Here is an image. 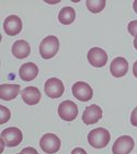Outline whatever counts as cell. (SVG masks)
Here are the masks:
<instances>
[{
	"label": "cell",
	"mask_w": 137,
	"mask_h": 154,
	"mask_svg": "<svg viewBox=\"0 0 137 154\" xmlns=\"http://www.w3.org/2000/svg\"><path fill=\"white\" fill-rule=\"evenodd\" d=\"M111 140V134L109 130L104 128H95L91 130L88 134V142L95 149L105 148Z\"/></svg>",
	"instance_id": "6da1fadb"
},
{
	"label": "cell",
	"mask_w": 137,
	"mask_h": 154,
	"mask_svg": "<svg viewBox=\"0 0 137 154\" xmlns=\"http://www.w3.org/2000/svg\"><path fill=\"white\" fill-rule=\"evenodd\" d=\"M59 49V41L56 36H46L40 44V55L44 59L53 58Z\"/></svg>",
	"instance_id": "7a4b0ae2"
},
{
	"label": "cell",
	"mask_w": 137,
	"mask_h": 154,
	"mask_svg": "<svg viewBox=\"0 0 137 154\" xmlns=\"http://www.w3.org/2000/svg\"><path fill=\"white\" fill-rule=\"evenodd\" d=\"M22 140H23V134L19 128H6L1 132V142H2V144L7 145L9 148H13V146L19 145L22 142Z\"/></svg>",
	"instance_id": "3957f363"
},
{
	"label": "cell",
	"mask_w": 137,
	"mask_h": 154,
	"mask_svg": "<svg viewBox=\"0 0 137 154\" xmlns=\"http://www.w3.org/2000/svg\"><path fill=\"white\" fill-rule=\"evenodd\" d=\"M40 146L45 153L54 154L60 149V140L56 134H46L40 140Z\"/></svg>",
	"instance_id": "277c9868"
},
{
	"label": "cell",
	"mask_w": 137,
	"mask_h": 154,
	"mask_svg": "<svg viewBox=\"0 0 137 154\" xmlns=\"http://www.w3.org/2000/svg\"><path fill=\"white\" fill-rule=\"evenodd\" d=\"M72 95L80 102H88L90 101L93 96L92 88L86 82L78 81L72 85Z\"/></svg>",
	"instance_id": "5b68a950"
},
{
	"label": "cell",
	"mask_w": 137,
	"mask_h": 154,
	"mask_svg": "<svg viewBox=\"0 0 137 154\" xmlns=\"http://www.w3.org/2000/svg\"><path fill=\"white\" fill-rule=\"evenodd\" d=\"M58 115L65 122H72L78 116V106L72 101H64L58 106Z\"/></svg>",
	"instance_id": "8992f818"
},
{
	"label": "cell",
	"mask_w": 137,
	"mask_h": 154,
	"mask_svg": "<svg viewBox=\"0 0 137 154\" xmlns=\"http://www.w3.org/2000/svg\"><path fill=\"white\" fill-rule=\"evenodd\" d=\"M44 91L48 97L51 98H58L65 92V86L62 80L57 78H51L45 82Z\"/></svg>",
	"instance_id": "52a82bcc"
},
{
	"label": "cell",
	"mask_w": 137,
	"mask_h": 154,
	"mask_svg": "<svg viewBox=\"0 0 137 154\" xmlns=\"http://www.w3.org/2000/svg\"><path fill=\"white\" fill-rule=\"evenodd\" d=\"M88 61L92 67L101 68L104 67L107 62V54L100 47H92L87 55Z\"/></svg>",
	"instance_id": "ba28073f"
},
{
	"label": "cell",
	"mask_w": 137,
	"mask_h": 154,
	"mask_svg": "<svg viewBox=\"0 0 137 154\" xmlns=\"http://www.w3.org/2000/svg\"><path fill=\"white\" fill-rule=\"evenodd\" d=\"M134 149V140L129 136H122L115 140L112 152L113 154H129Z\"/></svg>",
	"instance_id": "9c48e42d"
},
{
	"label": "cell",
	"mask_w": 137,
	"mask_h": 154,
	"mask_svg": "<svg viewBox=\"0 0 137 154\" xmlns=\"http://www.w3.org/2000/svg\"><path fill=\"white\" fill-rule=\"evenodd\" d=\"M3 30L7 35L15 36L22 31V21L18 15H9L5 19Z\"/></svg>",
	"instance_id": "30bf717a"
},
{
	"label": "cell",
	"mask_w": 137,
	"mask_h": 154,
	"mask_svg": "<svg viewBox=\"0 0 137 154\" xmlns=\"http://www.w3.org/2000/svg\"><path fill=\"white\" fill-rule=\"evenodd\" d=\"M101 117H102L101 107L99 106V105H97V104H92V105L86 107V109L84 110L82 122L86 125L97 124L101 119Z\"/></svg>",
	"instance_id": "8fae6325"
},
{
	"label": "cell",
	"mask_w": 137,
	"mask_h": 154,
	"mask_svg": "<svg viewBox=\"0 0 137 154\" xmlns=\"http://www.w3.org/2000/svg\"><path fill=\"white\" fill-rule=\"evenodd\" d=\"M111 74L115 78L124 77L128 71V62L123 57H116L112 60L110 65Z\"/></svg>",
	"instance_id": "7c38bea8"
},
{
	"label": "cell",
	"mask_w": 137,
	"mask_h": 154,
	"mask_svg": "<svg viewBox=\"0 0 137 154\" xmlns=\"http://www.w3.org/2000/svg\"><path fill=\"white\" fill-rule=\"evenodd\" d=\"M39 74V67L33 62H27L20 67L19 75L23 81L34 80Z\"/></svg>",
	"instance_id": "4fadbf2b"
},
{
	"label": "cell",
	"mask_w": 137,
	"mask_h": 154,
	"mask_svg": "<svg viewBox=\"0 0 137 154\" xmlns=\"http://www.w3.org/2000/svg\"><path fill=\"white\" fill-rule=\"evenodd\" d=\"M22 100L27 105H36L41 100V92L36 86H27L21 92Z\"/></svg>",
	"instance_id": "5bb4252c"
},
{
	"label": "cell",
	"mask_w": 137,
	"mask_h": 154,
	"mask_svg": "<svg viewBox=\"0 0 137 154\" xmlns=\"http://www.w3.org/2000/svg\"><path fill=\"white\" fill-rule=\"evenodd\" d=\"M12 54L15 58L18 59H24L27 58L29 55H30L31 47L30 44L27 43V41H23V39H19V41H15L12 45Z\"/></svg>",
	"instance_id": "9a60e30c"
},
{
	"label": "cell",
	"mask_w": 137,
	"mask_h": 154,
	"mask_svg": "<svg viewBox=\"0 0 137 154\" xmlns=\"http://www.w3.org/2000/svg\"><path fill=\"white\" fill-rule=\"evenodd\" d=\"M20 93L19 84H1L0 85V98L2 101H11Z\"/></svg>",
	"instance_id": "2e32d148"
},
{
	"label": "cell",
	"mask_w": 137,
	"mask_h": 154,
	"mask_svg": "<svg viewBox=\"0 0 137 154\" xmlns=\"http://www.w3.org/2000/svg\"><path fill=\"white\" fill-rule=\"evenodd\" d=\"M75 19H76V12H75V9L72 7H64L59 11L58 20L62 24L69 25L74 22Z\"/></svg>",
	"instance_id": "e0dca14e"
},
{
	"label": "cell",
	"mask_w": 137,
	"mask_h": 154,
	"mask_svg": "<svg viewBox=\"0 0 137 154\" xmlns=\"http://www.w3.org/2000/svg\"><path fill=\"white\" fill-rule=\"evenodd\" d=\"M86 6L90 12L92 13H99L104 9L105 0H87Z\"/></svg>",
	"instance_id": "ac0fdd59"
},
{
	"label": "cell",
	"mask_w": 137,
	"mask_h": 154,
	"mask_svg": "<svg viewBox=\"0 0 137 154\" xmlns=\"http://www.w3.org/2000/svg\"><path fill=\"white\" fill-rule=\"evenodd\" d=\"M10 116H11L10 110L7 107L3 106V105H1L0 106V124L3 125L5 122H8L10 119Z\"/></svg>",
	"instance_id": "d6986e66"
},
{
	"label": "cell",
	"mask_w": 137,
	"mask_h": 154,
	"mask_svg": "<svg viewBox=\"0 0 137 154\" xmlns=\"http://www.w3.org/2000/svg\"><path fill=\"white\" fill-rule=\"evenodd\" d=\"M127 30L129 32V34L136 37L137 36V20L131 21L127 25Z\"/></svg>",
	"instance_id": "ffe728a7"
},
{
	"label": "cell",
	"mask_w": 137,
	"mask_h": 154,
	"mask_svg": "<svg viewBox=\"0 0 137 154\" xmlns=\"http://www.w3.org/2000/svg\"><path fill=\"white\" fill-rule=\"evenodd\" d=\"M131 124L134 126V127H137V106L134 108V110L132 112L131 115Z\"/></svg>",
	"instance_id": "44dd1931"
},
{
	"label": "cell",
	"mask_w": 137,
	"mask_h": 154,
	"mask_svg": "<svg viewBox=\"0 0 137 154\" xmlns=\"http://www.w3.org/2000/svg\"><path fill=\"white\" fill-rule=\"evenodd\" d=\"M22 154H39V152L36 151L34 148H25L21 151Z\"/></svg>",
	"instance_id": "7402d4cb"
},
{
	"label": "cell",
	"mask_w": 137,
	"mask_h": 154,
	"mask_svg": "<svg viewBox=\"0 0 137 154\" xmlns=\"http://www.w3.org/2000/svg\"><path fill=\"white\" fill-rule=\"evenodd\" d=\"M72 154H87V152L84 151V149L81 148H76L72 151Z\"/></svg>",
	"instance_id": "603a6c76"
},
{
	"label": "cell",
	"mask_w": 137,
	"mask_h": 154,
	"mask_svg": "<svg viewBox=\"0 0 137 154\" xmlns=\"http://www.w3.org/2000/svg\"><path fill=\"white\" fill-rule=\"evenodd\" d=\"M133 73H134V75L137 78V61H135L134 66H133Z\"/></svg>",
	"instance_id": "cb8c5ba5"
},
{
	"label": "cell",
	"mask_w": 137,
	"mask_h": 154,
	"mask_svg": "<svg viewBox=\"0 0 137 154\" xmlns=\"http://www.w3.org/2000/svg\"><path fill=\"white\" fill-rule=\"evenodd\" d=\"M133 8H134V11L137 13V0H135L134 2H133Z\"/></svg>",
	"instance_id": "d4e9b609"
},
{
	"label": "cell",
	"mask_w": 137,
	"mask_h": 154,
	"mask_svg": "<svg viewBox=\"0 0 137 154\" xmlns=\"http://www.w3.org/2000/svg\"><path fill=\"white\" fill-rule=\"evenodd\" d=\"M134 46H135V48L137 49V36L135 37V39H134Z\"/></svg>",
	"instance_id": "484cf974"
},
{
	"label": "cell",
	"mask_w": 137,
	"mask_h": 154,
	"mask_svg": "<svg viewBox=\"0 0 137 154\" xmlns=\"http://www.w3.org/2000/svg\"><path fill=\"white\" fill-rule=\"evenodd\" d=\"M18 154H22V153H18Z\"/></svg>",
	"instance_id": "4316f807"
}]
</instances>
